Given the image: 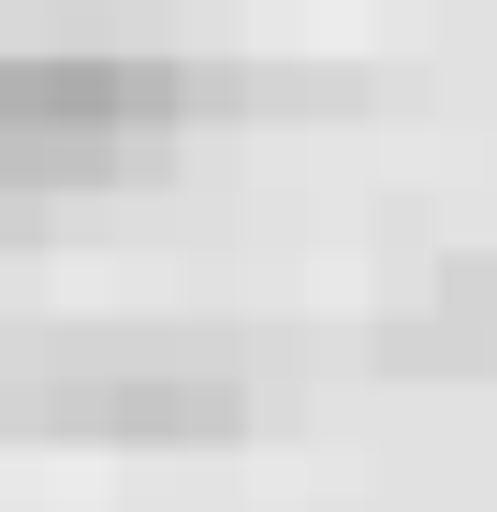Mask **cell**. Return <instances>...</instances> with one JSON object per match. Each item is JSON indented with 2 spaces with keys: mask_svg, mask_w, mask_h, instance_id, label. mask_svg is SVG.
Wrapping results in <instances>:
<instances>
[{
  "mask_svg": "<svg viewBox=\"0 0 497 512\" xmlns=\"http://www.w3.org/2000/svg\"><path fill=\"white\" fill-rule=\"evenodd\" d=\"M205 118V74L161 44H0V191H117Z\"/></svg>",
  "mask_w": 497,
  "mask_h": 512,
  "instance_id": "6da1fadb",
  "label": "cell"
},
{
  "mask_svg": "<svg viewBox=\"0 0 497 512\" xmlns=\"http://www.w3.org/2000/svg\"><path fill=\"white\" fill-rule=\"evenodd\" d=\"M0 425L103 439V454H205L249 425V395H234V366H59V381L0 395Z\"/></svg>",
  "mask_w": 497,
  "mask_h": 512,
  "instance_id": "7a4b0ae2",
  "label": "cell"
}]
</instances>
